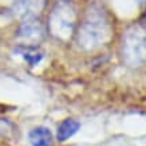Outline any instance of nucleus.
<instances>
[{
    "mask_svg": "<svg viewBox=\"0 0 146 146\" xmlns=\"http://www.w3.org/2000/svg\"><path fill=\"white\" fill-rule=\"evenodd\" d=\"M110 36V27L106 20V16L101 9L89 11L83 24L80 27L79 43L82 47L93 50L103 44Z\"/></svg>",
    "mask_w": 146,
    "mask_h": 146,
    "instance_id": "obj_1",
    "label": "nucleus"
},
{
    "mask_svg": "<svg viewBox=\"0 0 146 146\" xmlns=\"http://www.w3.org/2000/svg\"><path fill=\"white\" fill-rule=\"evenodd\" d=\"M122 58L125 63L131 67H139L146 62V31L139 27H133L125 34Z\"/></svg>",
    "mask_w": 146,
    "mask_h": 146,
    "instance_id": "obj_2",
    "label": "nucleus"
},
{
    "mask_svg": "<svg viewBox=\"0 0 146 146\" xmlns=\"http://www.w3.org/2000/svg\"><path fill=\"white\" fill-rule=\"evenodd\" d=\"M72 24H74V9L71 4L66 1L58 3L50 16L51 34L59 39H66L71 35Z\"/></svg>",
    "mask_w": 146,
    "mask_h": 146,
    "instance_id": "obj_3",
    "label": "nucleus"
},
{
    "mask_svg": "<svg viewBox=\"0 0 146 146\" xmlns=\"http://www.w3.org/2000/svg\"><path fill=\"white\" fill-rule=\"evenodd\" d=\"M28 137L31 146H52V133L48 127L39 126L32 129Z\"/></svg>",
    "mask_w": 146,
    "mask_h": 146,
    "instance_id": "obj_4",
    "label": "nucleus"
},
{
    "mask_svg": "<svg viewBox=\"0 0 146 146\" xmlns=\"http://www.w3.org/2000/svg\"><path fill=\"white\" fill-rule=\"evenodd\" d=\"M80 129V123L76 119L72 118H67L62 122V123L58 126V131H56V138L59 142H64L67 139H70L71 137H74L78 130Z\"/></svg>",
    "mask_w": 146,
    "mask_h": 146,
    "instance_id": "obj_5",
    "label": "nucleus"
},
{
    "mask_svg": "<svg viewBox=\"0 0 146 146\" xmlns=\"http://www.w3.org/2000/svg\"><path fill=\"white\" fill-rule=\"evenodd\" d=\"M18 34H19L18 35L19 38H23L26 40L38 39L40 36V34H42L39 22H36V19H27L24 23H22Z\"/></svg>",
    "mask_w": 146,
    "mask_h": 146,
    "instance_id": "obj_6",
    "label": "nucleus"
},
{
    "mask_svg": "<svg viewBox=\"0 0 146 146\" xmlns=\"http://www.w3.org/2000/svg\"><path fill=\"white\" fill-rule=\"evenodd\" d=\"M20 51H22V52H20L22 56L24 58L31 66H35L36 63H39L40 59H42V54H40L39 51H36V50L31 48V47H23V48H20Z\"/></svg>",
    "mask_w": 146,
    "mask_h": 146,
    "instance_id": "obj_7",
    "label": "nucleus"
}]
</instances>
